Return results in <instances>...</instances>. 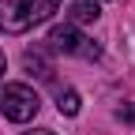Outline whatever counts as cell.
<instances>
[{
  "instance_id": "1",
  "label": "cell",
  "mask_w": 135,
  "mask_h": 135,
  "mask_svg": "<svg viewBox=\"0 0 135 135\" xmlns=\"http://www.w3.org/2000/svg\"><path fill=\"white\" fill-rule=\"evenodd\" d=\"M49 49L68 53V56H83V60H98V56H101V45L90 41L86 34H79L71 23H64V26H53V30H49Z\"/></svg>"
},
{
  "instance_id": "2",
  "label": "cell",
  "mask_w": 135,
  "mask_h": 135,
  "mask_svg": "<svg viewBox=\"0 0 135 135\" xmlns=\"http://www.w3.org/2000/svg\"><path fill=\"white\" fill-rule=\"evenodd\" d=\"M0 109H4V116H8V120L26 124L30 116L41 109V101H38V94H34L26 83H8V86L0 90Z\"/></svg>"
},
{
  "instance_id": "3",
  "label": "cell",
  "mask_w": 135,
  "mask_h": 135,
  "mask_svg": "<svg viewBox=\"0 0 135 135\" xmlns=\"http://www.w3.org/2000/svg\"><path fill=\"white\" fill-rule=\"evenodd\" d=\"M0 30H4V34H26L30 30L19 0H0Z\"/></svg>"
},
{
  "instance_id": "4",
  "label": "cell",
  "mask_w": 135,
  "mask_h": 135,
  "mask_svg": "<svg viewBox=\"0 0 135 135\" xmlns=\"http://www.w3.org/2000/svg\"><path fill=\"white\" fill-rule=\"evenodd\" d=\"M19 8H23V15H26V23L38 26V23H45L49 15L60 8V0H19Z\"/></svg>"
},
{
  "instance_id": "5",
  "label": "cell",
  "mask_w": 135,
  "mask_h": 135,
  "mask_svg": "<svg viewBox=\"0 0 135 135\" xmlns=\"http://www.w3.org/2000/svg\"><path fill=\"white\" fill-rule=\"evenodd\" d=\"M71 23H94L98 15H101V8H98V0H71Z\"/></svg>"
},
{
  "instance_id": "6",
  "label": "cell",
  "mask_w": 135,
  "mask_h": 135,
  "mask_svg": "<svg viewBox=\"0 0 135 135\" xmlns=\"http://www.w3.org/2000/svg\"><path fill=\"white\" fill-rule=\"evenodd\" d=\"M26 68H30V75H41V79H49V75H53L49 60L38 53V49H26Z\"/></svg>"
},
{
  "instance_id": "7",
  "label": "cell",
  "mask_w": 135,
  "mask_h": 135,
  "mask_svg": "<svg viewBox=\"0 0 135 135\" xmlns=\"http://www.w3.org/2000/svg\"><path fill=\"white\" fill-rule=\"evenodd\" d=\"M56 109H60L64 116H75V113L83 109V101H79V90H64V94H60V101H56Z\"/></svg>"
},
{
  "instance_id": "8",
  "label": "cell",
  "mask_w": 135,
  "mask_h": 135,
  "mask_svg": "<svg viewBox=\"0 0 135 135\" xmlns=\"http://www.w3.org/2000/svg\"><path fill=\"white\" fill-rule=\"evenodd\" d=\"M8 71V56H4V49H0V75Z\"/></svg>"
},
{
  "instance_id": "9",
  "label": "cell",
  "mask_w": 135,
  "mask_h": 135,
  "mask_svg": "<svg viewBox=\"0 0 135 135\" xmlns=\"http://www.w3.org/2000/svg\"><path fill=\"white\" fill-rule=\"evenodd\" d=\"M23 135H53V131H23Z\"/></svg>"
}]
</instances>
